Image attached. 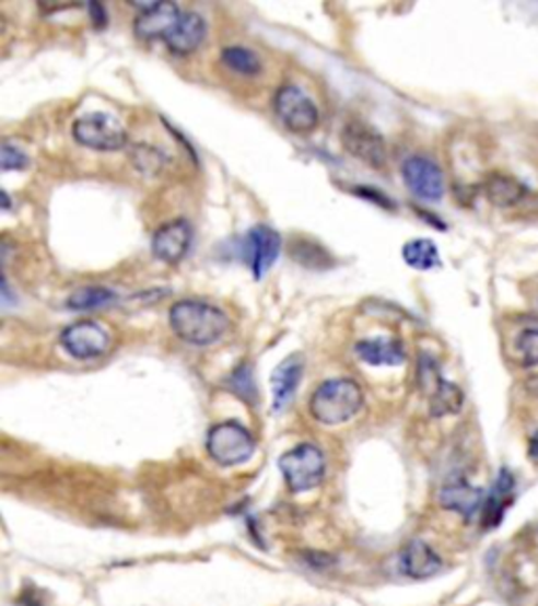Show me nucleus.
<instances>
[{"mask_svg": "<svg viewBox=\"0 0 538 606\" xmlns=\"http://www.w3.org/2000/svg\"><path fill=\"white\" fill-rule=\"evenodd\" d=\"M171 329L186 343L204 348L213 346L230 331V318L223 310L200 300H182L168 312Z\"/></svg>", "mask_w": 538, "mask_h": 606, "instance_id": "1", "label": "nucleus"}, {"mask_svg": "<svg viewBox=\"0 0 538 606\" xmlns=\"http://www.w3.org/2000/svg\"><path fill=\"white\" fill-rule=\"evenodd\" d=\"M362 405L364 392L360 384L348 377H339L316 387L309 400V411L323 426H339L360 413Z\"/></svg>", "mask_w": 538, "mask_h": 606, "instance_id": "2", "label": "nucleus"}, {"mask_svg": "<svg viewBox=\"0 0 538 606\" xmlns=\"http://www.w3.org/2000/svg\"><path fill=\"white\" fill-rule=\"evenodd\" d=\"M280 471L293 493H305L316 489L324 480L326 459L324 453L312 442L296 444L280 457Z\"/></svg>", "mask_w": 538, "mask_h": 606, "instance_id": "3", "label": "nucleus"}, {"mask_svg": "<svg viewBox=\"0 0 538 606\" xmlns=\"http://www.w3.org/2000/svg\"><path fill=\"white\" fill-rule=\"evenodd\" d=\"M207 451L211 459L223 468L246 464L255 453L253 434L238 421H221L209 430Z\"/></svg>", "mask_w": 538, "mask_h": 606, "instance_id": "4", "label": "nucleus"}, {"mask_svg": "<svg viewBox=\"0 0 538 606\" xmlns=\"http://www.w3.org/2000/svg\"><path fill=\"white\" fill-rule=\"evenodd\" d=\"M72 136L84 148L100 152H114L127 145L125 127L106 112H89L79 116L72 125Z\"/></svg>", "mask_w": 538, "mask_h": 606, "instance_id": "5", "label": "nucleus"}, {"mask_svg": "<svg viewBox=\"0 0 538 606\" xmlns=\"http://www.w3.org/2000/svg\"><path fill=\"white\" fill-rule=\"evenodd\" d=\"M273 110L278 114L280 123L296 136L312 133L320 123L316 104L295 84H284L276 91Z\"/></svg>", "mask_w": 538, "mask_h": 606, "instance_id": "6", "label": "nucleus"}, {"mask_svg": "<svg viewBox=\"0 0 538 606\" xmlns=\"http://www.w3.org/2000/svg\"><path fill=\"white\" fill-rule=\"evenodd\" d=\"M343 148L353 159L362 161L373 168H383L387 165V145L377 129L364 120H350L341 133Z\"/></svg>", "mask_w": 538, "mask_h": 606, "instance_id": "7", "label": "nucleus"}, {"mask_svg": "<svg viewBox=\"0 0 538 606\" xmlns=\"http://www.w3.org/2000/svg\"><path fill=\"white\" fill-rule=\"evenodd\" d=\"M63 350L77 360H93L104 357L109 348V333L106 327L93 321H79L63 329L59 337Z\"/></svg>", "mask_w": 538, "mask_h": 606, "instance_id": "8", "label": "nucleus"}, {"mask_svg": "<svg viewBox=\"0 0 538 606\" xmlns=\"http://www.w3.org/2000/svg\"><path fill=\"white\" fill-rule=\"evenodd\" d=\"M282 250L280 234L269 225H255L246 232L243 243V257L250 275L264 278L276 264Z\"/></svg>", "mask_w": 538, "mask_h": 606, "instance_id": "9", "label": "nucleus"}, {"mask_svg": "<svg viewBox=\"0 0 538 606\" xmlns=\"http://www.w3.org/2000/svg\"><path fill=\"white\" fill-rule=\"evenodd\" d=\"M408 190L421 200H440L446 190L444 173L428 156H410L402 165Z\"/></svg>", "mask_w": 538, "mask_h": 606, "instance_id": "10", "label": "nucleus"}, {"mask_svg": "<svg viewBox=\"0 0 538 606\" xmlns=\"http://www.w3.org/2000/svg\"><path fill=\"white\" fill-rule=\"evenodd\" d=\"M194 241V230L188 220L168 221L161 225L152 236V253L162 264H179L186 255Z\"/></svg>", "mask_w": 538, "mask_h": 606, "instance_id": "11", "label": "nucleus"}, {"mask_svg": "<svg viewBox=\"0 0 538 606\" xmlns=\"http://www.w3.org/2000/svg\"><path fill=\"white\" fill-rule=\"evenodd\" d=\"M182 13L175 2H154L141 7V13L134 18V34L141 40H156V38H166L173 28L177 26Z\"/></svg>", "mask_w": 538, "mask_h": 606, "instance_id": "12", "label": "nucleus"}, {"mask_svg": "<svg viewBox=\"0 0 538 606\" xmlns=\"http://www.w3.org/2000/svg\"><path fill=\"white\" fill-rule=\"evenodd\" d=\"M303 373H305V360L301 354H291L289 359L282 360L276 366L271 375V403L276 413L284 411L293 403L299 384L303 380Z\"/></svg>", "mask_w": 538, "mask_h": 606, "instance_id": "13", "label": "nucleus"}, {"mask_svg": "<svg viewBox=\"0 0 538 606\" xmlns=\"http://www.w3.org/2000/svg\"><path fill=\"white\" fill-rule=\"evenodd\" d=\"M440 505L444 510H451V512H457L465 518H471L476 516L478 512H482V505H484V491L476 485H471L467 478H453L448 480L442 491H440Z\"/></svg>", "mask_w": 538, "mask_h": 606, "instance_id": "14", "label": "nucleus"}, {"mask_svg": "<svg viewBox=\"0 0 538 606\" xmlns=\"http://www.w3.org/2000/svg\"><path fill=\"white\" fill-rule=\"evenodd\" d=\"M204 36H207V22L202 20V15L186 11L182 13L177 26L164 38V43L171 49V54L189 56L202 45Z\"/></svg>", "mask_w": 538, "mask_h": 606, "instance_id": "15", "label": "nucleus"}, {"mask_svg": "<svg viewBox=\"0 0 538 606\" xmlns=\"http://www.w3.org/2000/svg\"><path fill=\"white\" fill-rule=\"evenodd\" d=\"M400 569L406 578L430 579L442 571V558L430 544L414 539L400 553Z\"/></svg>", "mask_w": 538, "mask_h": 606, "instance_id": "16", "label": "nucleus"}, {"mask_svg": "<svg viewBox=\"0 0 538 606\" xmlns=\"http://www.w3.org/2000/svg\"><path fill=\"white\" fill-rule=\"evenodd\" d=\"M513 499H515V478L507 469H501L492 491L486 496L484 505H482V523L486 528H494L503 523L507 510L512 508Z\"/></svg>", "mask_w": 538, "mask_h": 606, "instance_id": "17", "label": "nucleus"}, {"mask_svg": "<svg viewBox=\"0 0 538 606\" xmlns=\"http://www.w3.org/2000/svg\"><path fill=\"white\" fill-rule=\"evenodd\" d=\"M358 359L375 366H398L406 362V348L398 339H362L355 343Z\"/></svg>", "mask_w": 538, "mask_h": 606, "instance_id": "18", "label": "nucleus"}, {"mask_svg": "<svg viewBox=\"0 0 538 606\" xmlns=\"http://www.w3.org/2000/svg\"><path fill=\"white\" fill-rule=\"evenodd\" d=\"M486 198L494 205V207H515L524 200V196L528 194L526 186L515 179L513 175L505 173H492L484 184Z\"/></svg>", "mask_w": 538, "mask_h": 606, "instance_id": "19", "label": "nucleus"}, {"mask_svg": "<svg viewBox=\"0 0 538 606\" xmlns=\"http://www.w3.org/2000/svg\"><path fill=\"white\" fill-rule=\"evenodd\" d=\"M404 261L419 270V272H430L442 266V259H440V248L428 238H414V241H408L402 248Z\"/></svg>", "mask_w": 538, "mask_h": 606, "instance_id": "20", "label": "nucleus"}, {"mask_svg": "<svg viewBox=\"0 0 538 606\" xmlns=\"http://www.w3.org/2000/svg\"><path fill=\"white\" fill-rule=\"evenodd\" d=\"M428 398H430V411L433 417L457 415L465 403L463 389L448 380H444L440 386L435 387Z\"/></svg>", "mask_w": 538, "mask_h": 606, "instance_id": "21", "label": "nucleus"}, {"mask_svg": "<svg viewBox=\"0 0 538 606\" xmlns=\"http://www.w3.org/2000/svg\"><path fill=\"white\" fill-rule=\"evenodd\" d=\"M118 300V295L108 289V287H82L79 291H74L66 307L68 310H74V312H84V310H97V307H106L109 303H114Z\"/></svg>", "mask_w": 538, "mask_h": 606, "instance_id": "22", "label": "nucleus"}, {"mask_svg": "<svg viewBox=\"0 0 538 606\" xmlns=\"http://www.w3.org/2000/svg\"><path fill=\"white\" fill-rule=\"evenodd\" d=\"M221 61L234 70L236 74H244V77H255L261 72L264 63H261V57L257 56L253 49L248 47H241V45H234V47H225L223 54H221Z\"/></svg>", "mask_w": 538, "mask_h": 606, "instance_id": "23", "label": "nucleus"}, {"mask_svg": "<svg viewBox=\"0 0 538 606\" xmlns=\"http://www.w3.org/2000/svg\"><path fill=\"white\" fill-rule=\"evenodd\" d=\"M513 360L522 369H535L538 366V329L528 327L524 331L517 333L513 339Z\"/></svg>", "mask_w": 538, "mask_h": 606, "instance_id": "24", "label": "nucleus"}, {"mask_svg": "<svg viewBox=\"0 0 538 606\" xmlns=\"http://www.w3.org/2000/svg\"><path fill=\"white\" fill-rule=\"evenodd\" d=\"M227 387L234 392V394H238L241 398H246V400H250L253 396H255V377H253V371H250V366L244 362V364H241L234 373H232V377H230V382H227Z\"/></svg>", "mask_w": 538, "mask_h": 606, "instance_id": "25", "label": "nucleus"}, {"mask_svg": "<svg viewBox=\"0 0 538 606\" xmlns=\"http://www.w3.org/2000/svg\"><path fill=\"white\" fill-rule=\"evenodd\" d=\"M0 159H2V171H24L30 165L26 152H22L17 145H13L9 141L2 143Z\"/></svg>", "mask_w": 538, "mask_h": 606, "instance_id": "26", "label": "nucleus"}, {"mask_svg": "<svg viewBox=\"0 0 538 606\" xmlns=\"http://www.w3.org/2000/svg\"><path fill=\"white\" fill-rule=\"evenodd\" d=\"M89 11H91V20H93L95 28H104V26H106V22H108L104 4H100V2H91V4H89Z\"/></svg>", "mask_w": 538, "mask_h": 606, "instance_id": "27", "label": "nucleus"}, {"mask_svg": "<svg viewBox=\"0 0 538 606\" xmlns=\"http://www.w3.org/2000/svg\"><path fill=\"white\" fill-rule=\"evenodd\" d=\"M358 194H360V196H364V198H369V200H373V202H377V205L385 207V209H387V207H389V209L394 207V205H391V200H389L387 196H383V194L377 193V190H373V188H369V186L360 188Z\"/></svg>", "mask_w": 538, "mask_h": 606, "instance_id": "28", "label": "nucleus"}, {"mask_svg": "<svg viewBox=\"0 0 538 606\" xmlns=\"http://www.w3.org/2000/svg\"><path fill=\"white\" fill-rule=\"evenodd\" d=\"M528 457H530V462L538 464V430L530 436V442H528Z\"/></svg>", "mask_w": 538, "mask_h": 606, "instance_id": "29", "label": "nucleus"}, {"mask_svg": "<svg viewBox=\"0 0 538 606\" xmlns=\"http://www.w3.org/2000/svg\"><path fill=\"white\" fill-rule=\"evenodd\" d=\"M526 386H528V392H530V394H533L535 398H538V375H535V377H530Z\"/></svg>", "mask_w": 538, "mask_h": 606, "instance_id": "30", "label": "nucleus"}, {"mask_svg": "<svg viewBox=\"0 0 538 606\" xmlns=\"http://www.w3.org/2000/svg\"><path fill=\"white\" fill-rule=\"evenodd\" d=\"M537 312H538V302H537Z\"/></svg>", "mask_w": 538, "mask_h": 606, "instance_id": "31", "label": "nucleus"}]
</instances>
